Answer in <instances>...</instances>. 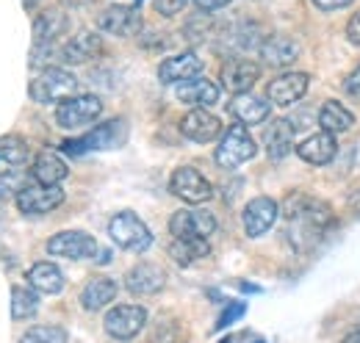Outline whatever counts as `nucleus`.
Segmentation results:
<instances>
[{
	"label": "nucleus",
	"instance_id": "nucleus-1",
	"mask_svg": "<svg viewBox=\"0 0 360 343\" xmlns=\"http://www.w3.org/2000/svg\"><path fill=\"white\" fill-rule=\"evenodd\" d=\"M75 91H78V78L70 70H64V67H47L28 86L31 100H37L42 105H47V103H61V100L72 97Z\"/></svg>",
	"mask_w": 360,
	"mask_h": 343
},
{
	"label": "nucleus",
	"instance_id": "nucleus-2",
	"mask_svg": "<svg viewBox=\"0 0 360 343\" xmlns=\"http://www.w3.org/2000/svg\"><path fill=\"white\" fill-rule=\"evenodd\" d=\"M108 235H111L114 244H120L122 250H131V252H147L150 244H153L150 227L134 211H120V214L111 216Z\"/></svg>",
	"mask_w": 360,
	"mask_h": 343
},
{
	"label": "nucleus",
	"instance_id": "nucleus-3",
	"mask_svg": "<svg viewBox=\"0 0 360 343\" xmlns=\"http://www.w3.org/2000/svg\"><path fill=\"white\" fill-rule=\"evenodd\" d=\"M100 114H103V103L97 94H72L56 105V122L64 130L86 128Z\"/></svg>",
	"mask_w": 360,
	"mask_h": 343
},
{
	"label": "nucleus",
	"instance_id": "nucleus-4",
	"mask_svg": "<svg viewBox=\"0 0 360 343\" xmlns=\"http://www.w3.org/2000/svg\"><path fill=\"white\" fill-rule=\"evenodd\" d=\"M255 153H258V147H255V138L250 136V130L244 125H233V128H227L222 133L214 158H217V164L222 169H236V167L247 164Z\"/></svg>",
	"mask_w": 360,
	"mask_h": 343
},
{
	"label": "nucleus",
	"instance_id": "nucleus-5",
	"mask_svg": "<svg viewBox=\"0 0 360 343\" xmlns=\"http://www.w3.org/2000/svg\"><path fill=\"white\" fill-rule=\"evenodd\" d=\"M128 136V128L122 119H111V122H103L100 128L89 130L86 136L75 138V141H67L64 150L70 155H84V153H94V150H111V147H120Z\"/></svg>",
	"mask_w": 360,
	"mask_h": 343
},
{
	"label": "nucleus",
	"instance_id": "nucleus-6",
	"mask_svg": "<svg viewBox=\"0 0 360 343\" xmlns=\"http://www.w3.org/2000/svg\"><path fill=\"white\" fill-rule=\"evenodd\" d=\"M169 191L188 205H200V202H208L214 197V186L202 177V172H197L194 167H178L172 172Z\"/></svg>",
	"mask_w": 360,
	"mask_h": 343
},
{
	"label": "nucleus",
	"instance_id": "nucleus-7",
	"mask_svg": "<svg viewBox=\"0 0 360 343\" xmlns=\"http://www.w3.org/2000/svg\"><path fill=\"white\" fill-rule=\"evenodd\" d=\"M147 324V310L139 307V304H117L114 310L105 313V332L117 341H131L136 338Z\"/></svg>",
	"mask_w": 360,
	"mask_h": 343
},
{
	"label": "nucleus",
	"instance_id": "nucleus-8",
	"mask_svg": "<svg viewBox=\"0 0 360 343\" xmlns=\"http://www.w3.org/2000/svg\"><path fill=\"white\" fill-rule=\"evenodd\" d=\"M14 202H17V208L25 216L50 214V211H56L64 202V188H58V186H39V183L31 186L28 183V186H22L17 191Z\"/></svg>",
	"mask_w": 360,
	"mask_h": 343
},
{
	"label": "nucleus",
	"instance_id": "nucleus-9",
	"mask_svg": "<svg viewBox=\"0 0 360 343\" xmlns=\"http://www.w3.org/2000/svg\"><path fill=\"white\" fill-rule=\"evenodd\" d=\"M97 241L91 238L89 233H81V230H64V233H56L50 241H47V252L56 257H67V260H86V257L97 255Z\"/></svg>",
	"mask_w": 360,
	"mask_h": 343
},
{
	"label": "nucleus",
	"instance_id": "nucleus-10",
	"mask_svg": "<svg viewBox=\"0 0 360 343\" xmlns=\"http://www.w3.org/2000/svg\"><path fill=\"white\" fill-rule=\"evenodd\" d=\"M219 221L208 211H178L169 219V230L175 238H211L217 233Z\"/></svg>",
	"mask_w": 360,
	"mask_h": 343
},
{
	"label": "nucleus",
	"instance_id": "nucleus-11",
	"mask_svg": "<svg viewBox=\"0 0 360 343\" xmlns=\"http://www.w3.org/2000/svg\"><path fill=\"white\" fill-rule=\"evenodd\" d=\"M308 86H311V75H305V72H285V75L274 78L266 86V100L274 103V105H280V108H288V105H294V103H300L305 97Z\"/></svg>",
	"mask_w": 360,
	"mask_h": 343
},
{
	"label": "nucleus",
	"instance_id": "nucleus-12",
	"mask_svg": "<svg viewBox=\"0 0 360 343\" xmlns=\"http://www.w3.org/2000/svg\"><path fill=\"white\" fill-rule=\"evenodd\" d=\"M277 214H280V208H277V202L271 197H255V200H250L247 208H244V214H241L244 233L250 238H261L264 233H269L271 224L277 221Z\"/></svg>",
	"mask_w": 360,
	"mask_h": 343
},
{
	"label": "nucleus",
	"instance_id": "nucleus-13",
	"mask_svg": "<svg viewBox=\"0 0 360 343\" xmlns=\"http://www.w3.org/2000/svg\"><path fill=\"white\" fill-rule=\"evenodd\" d=\"M97 28L111 37H134L141 28V14L136 6H108L97 17Z\"/></svg>",
	"mask_w": 360,
	"mask_h": 343
},
{
	"label": "nucleus",
	"instance_id": "nucleus-14",
	"mask_svg": "<svg viewBox=\"0 0 360 343\" xmlns=\"http://www.w3.org/2000/svg\"><path fill=\"white\" fill-rule=\"evenodd\" d=\"M180 133L194 144H208L222 133V122L219 117L208 114V108H191L180 119Z\"/></svg>",
	"mask_w": 360,
	"mask_h": 343
},
{
	"label": "nucleus",
	"instance_id": "nucleus-15",
	"mask_svg": "<svg viewBox=\"0 0 360 343\" xmlns=\"http://www.w3.org/2000/svg\"><path fill=\"white\" fill-rule=\"evenodd\" d=\"M164 285H167V271L155 263H139L125 274V288L136 297L158 294Z\"/></svg>",
	"mask_w": 360,
	"mask_h": 343
},
{
	"label": "nucleus",
	"instance_id": "nucleus-16",
	"mask_svg": "<svg viewBox=\"0 0 360 343\" xmlns=\"http://www.w3.org/2000/svg\"><path fill=\"white\" fill-rule=\"evenodd\" d=\"M202 72V58L197 53H178L161 61L158 67V81L161 84H186Z\"/></svg>",
	"mask_w": 360,
	"mask_h": 343
},
{
	"label": "nucleus",
	"instance_id": "nucleus-17",
	"mask_svg": "<svg viewBox=\"0 0 360 343\" xmlns=\"http://www.w3.org/2000/svg\"><path fill=\"white\" fill-rule=\"evenodd\" d=\"M230 114L236 117V125H261L266 122L271 114V103L266 97H258V94H236L230 100Z\"/></svg>",
	"mask_w": 360,
	"mask_h": 343
},
{
	"label": "nucleus",
	"instance_id": "nucleus-18",
	"mask_svg": "<svg viewBox=\"0 0 360 343\" xmlns=\"http://www.w3.org/2000/svg\"><path fill=\"white\" fill-rule=\"evenodd\" d=\"M261 75V67L250 58H230L222 67V86L233 94H247Z\"/></svg>",
	"mask_w": 360,
	"mask_h": 343
},
{
	"label": "nucleus",
	"instance_id": "nucleus-19",
	"mask_svg": "<svg viewBox=\"0 0 360 343\" xmlns=\"http://www.w3.org/2000/svg\"><path fill=\"white\" fill-rule=\"evenodd\" d=\"M100 53H103L100 34L84 31V34H75L70 42H64L58 47V61L61 64H86L91 58H97Z\"/></svg>",
	"mask_w": 360,
	"mask_h": 343
},
{
	"label": "nucleus",
	"instance_id": "nucleus-20",
	"mask_svg": "<svg viewBox=\"0 0 360 343\" xmlns=\"http://www.w3.org/2000/svg\"><path fill=\"white\" fill-rule=\"evenodd\" d=\"M297 153H300V158H302L305 164L324 167V164H330V161L335 158V153H338V141H335L333 133L319 130V133H311L305 141L297 144Z\"/></svg>",
	"mask_w": 360,
	"mask_h": 343
},
{
	"label": "nucleus",
	"instance_id": "nucleus-21",
	"mask_svg": "<svg viewBox=\"0 0 360 343\" xmlns=\"http://www.w3.org/2000/svg\"><path fill=\"white\" fill-rule=\"evenodd\" d=\"M175 97L183 105H191V108H211L219 103V86L208 78H191L186 84H178Z\"/></svg>",
	"mask_w": 360,
	"mask_h": 343
},
{
	"label": "nucleus",
	"instance_id": "nucleus-22",
	"mask_svg": "<svg viewBox=\"0 0 360 343\" xmlns=\"http://www.w3.org/2000/svg\"><path fill=\"white\" fill-rule=\"evenodd\" d=\"M67 174H70L67 161H64L58 153H53V150H42V153L34 158V164H31V177H34V183H39V186H58Z\"/></svg>",
	"mask_w": 360,
	"mask_h": 343
},
{
	"label": "nucleus",
	"instance_id": "nucleus-23",
	"mask_svg": "<svg viewBox=\"0 0 360 343\" xmlns=\"http://www.w3.org/2000/svg\"><path fill=\"white\" fill-rule=\"evenodd\" d=\"M258 53H261L264 64H269V67H288L300 58V44L288 37H269L261 42Z\"/></svg>",
	"mask_w": 360,
	"mask_h": 343
},
{
	"label": "nucleus",
	"instance_id": "nucleus-24",
	"mask_svg": "<svg viewBox=\"0 0 360 343\" xmlns=\"http://www.w3.org/2000/svg\"><path fill=\"white\" fill-rule=\"evenodd\" d=\"M28 283L34 291L39 294H58L64 288V271L50 263V260H42V263H34L31 271H28Z\"/></svg>",
	"mask_w": 360,
	"mask_h": 343
},
{
	"label": "nucleus",
	"instance_id": "nucleus-25",
	"mask_svg": "<svg viewBox=\"0 0 360 343\" xmlns=\"http://www.w3.org/2000/svg\"><path fill=\"white\" fill-rule=\"evenodd\" d=\"M114 299H117V283L108 280V277H94L81 291V304H84V310H91V313L103 310L105 304H111Z\"/></svg>",
	"mask_w": 360,
	"mask_h": 343
},
{
	"label": "nucleus",
	"instance_id": "nucleus-26",
	"mask_svg": "<svg viewBox=\"0 0 360 343\" xmlns=\"http://www.w3.org/2000/svg\"><path fill=\"white\" fill-rule=\"evenodd\" d=\"M319 125H321V130L335 136V133H344V130H349L355 125V114L347 105H341L338 100H327L319 108Z\"/></svg>",
	"mask_w": 360,
	"mask_h": 343
},
{
	"label": "nucleus",
	"instance_id": "nucleus-27",
	"mask_svg": "<svg viewBox=\"0 0 360 343\" xmlns=\"http://www.w3.org/2000/svg\"><path fill=\"white\" fill-rule=\"evenodd\" d=\"M169 255L178 266H191L211 255V244L205 238H175L169 244Z\"/></svg>",
	"mask_w": 360,
	"mask_h": 343
},
{
	"label": "nucleus",
	"instance_id": "nucleus-28",
	"mask_svg": "<svg viewBox=\"0 0 360 343\" xmlns=\"http://www.w3.org/2000/svg\"><path fill=\"white\" fill-rule=\"evenodd\" d=\"M67 31V14L58 8H47L34 20V39L39 42H56Z\"/></svg>",
	"mask_w": 360,
	"mask_h": 343
},
{
	"label": "nucleus",
	"instance_id": "nucleus-29",
	"mask_svg": "<svg viewBox=\"0 0 360 343\" xmlns=\"http://www.w3.org/2000/svg\"><path fill=\"white\" fill-rule=\"evenodd\" d=\"M291 144H294V128H291L288 119H277L274 125H269V130H266V153H269L271 161H283L291 153Z\"/></svg>",
	"mask_w": 360,
	"mask_h": 343
},
{
	"label": "nucleus",
	"instance_id": "nucleus-30",
	"mask_svg": "<svg viewBox=\"0 0 360 343\" xmlns=\"http://www.w3.org/2000/svg\"><path fill=\"white\" fill-rule=\"evenodd\" d=\"M28 164V144L20 136H0V169L14 172Z\"/></svg>",
	"mask_w": 360,
	"mask_h": 343
},
{
	"label": "nucleus",
	"instance_id": "nucleus-31",
	"mask_svg": "<svg viewBox=\"0 0 360 343\" xmlns=\"http://www.w3.org/2000/svg\"><path fill=\"white\" fill-rule=\"evenodd\" d=\"M39 310V297L34 288L28 285H14L11 288V318L14 321H25Z\"/></svg>",
	"mask_w": 360,
	"mask_h": 343
},
{
	"label": "nucleus",
	"instance_id": "nucleus-32",
	"mask_svg": "<svg viewBox=\"0 0 360 343\" xmlns=\"http://www.w3.org/2000/svg\"><path fill=\"white\" fill-rule=\"evenodd\" d=\"M20 343H67V332L61 327H31Z\"/></svg>",
	"mask_w": 360,
	"mask_h": 343
},
{
	"label": "nucleus",
	"instance_id": "nucleus-33",
	"mask_svg": "<svg viewBox=\"0 0 360 343\" xmlns=\"http://www.w3.org/2000/svg\"><path fill=\"white\" fill-rule=\"evenodd\" d=\"M153 6H155V11L161 17H175L188 6V0H153Z\"/></svg>",
	"mask_w": 360,
	"mask_h": 343
},
{
	"label": "nucleus",
	"instance_id": "nucleus-34",
	"mask_svg": "<svg viewBox=\"0 0 360 343\" xmlns=\"http://www.w3.org/2000/svg\"><path fill=\"white\" fill-rule=\"evenodd\" d=\"M238 316H244V302H233V304L227 307L225 313L219 316V321H217V330H225L227 324H233Z\"/></svg>",
	"mask_w": 360,
	"mask_h": 343
},
{
	"label": "nucleus",
	"instance_id": "nucleus-35",
	"mask_svg": "<svg viewBox=\"0 0 360 343\" xmlns=\"http://www.w3.org/2000/svg\"><path fill=\"white\" fill-rule=\"evenodd\" d=\"M344 91L352 97V100H360V67L349 72V78L344 81Z\"/></svg>",
	"mask_w": 360,
	"mask_h": 343
},
{
	"label": "nucleus",
	"instance_id": "nucleus-36",
	"mask_svg": "<svg viewBox=\"0 0 360 343\" xmlns=\"http://www.w3.org/2000/svg\"><path fill=\"white\" fill-rule=\"evenodd\" d=\"M349 3H355V0H314V6L321 11H338V8H347Z\"/></svg>",
	"mask_w": 360,
	"mask_h": 343
},
{
	"label": "nucleus",
	"instance_id": "nucleus-37",
	"mask_svg": "<svg viewBox=\"0 0 360 343\" xmlns=\"http://www.w3.org/2000/svg\"><path fill=\"white\" fill-rule=\"evenodd\" d=\"M347 39L360 47V11H355V17H352L349 25H347Z\"/></svg>",
	"mask_w": 360,
	"mask_h": 343
},
{
	"label": "nucleus",
	"instance_id": "nucleus-38",
	"mask_svg": "<svg viewBox=\"0 0 360 343\" xmlns=\"http://www.w3.org/2000/svg\"><path fill=\"white\" fill-rule=\"evenodd\" d=\"M202 11H217V8H225L227 3H233V0H194Z\"/></svg>",
	"mask_w": 360,
	"mask_h": 343
},
{
	"label": "nucleus",
	"instance_id": "nucleus-39",
	"mask_svg": "<svg viewBox=\"0 0 360 343\" xmlns=\"http://www.w3.org/2000/svg\"><path fill=\"white\" fill-rule=\"evenodd\" d=\"M341 343H360V327H358V330H352V332H349V335H347Z\"/></svg>",
	"mask_w": 360,
	"mask_h": 343
},
{
	"label": "nucleus",
	"instance_id": "nucleus-40",
	"mask_svg": "<svg viewBox=\"0 0 360 343\" xmlns=\"http://www.w3.org/2000/svg\"><path fill=\"white\" fill-rule=\"evenodd\" d=\"M222 343H233V338H227V341H222Z\"/></svg>",
	"mask_w": 360,
	"mask_h": 343
},
{
	"label": "nucleus",
	"instance_id": "nucleus-41",
	"mask_svg": "<svg viewBox=\"0 0 360 343\" xmlns=\"http://www.w3.org/2000/svg\"><path fill=\"white\" fill-rule=\"evenodd\" d=\"M258 343H264V341H258Z\"/></svg>",
	"mask_w": 360,
	"mask_h": 343
}]
</instances>
